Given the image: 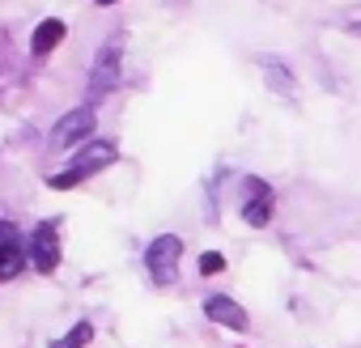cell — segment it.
I'll return each instance as SVG.
<instances>
[{"instance_id": "11", "label": "cell", "mask_w": 361, "mask_h": 348, "mask_svg": "<svg viewBox=\"0 0 361 348\" xmlns=\"http://www.w3.org/2000/svg\"><path fill=\"white\" fill-rule=\"evenodd\" d=\"M221 268H226V259H221L217 251H209V255H200V272H204V276H217Z\"/></svg>"}, {"instance_id": "7", "label": "cell", "mask_w": 361, "mask_h": 348, "mask_svg": "<svg viewBox=\"0 0 361 348\" xmlns=\"http://www.w3.org/2000/svg\"><path fill=\"white\" fill-rule=\"evenodd\" d=\"M204 314H209L213 323L230 327V331H247V327H251L247 310H243L238 302H230V297H209V302H204Z\"/></svg>"}, {"instance_id": "13", "label": "cell", "mask_w": 361, "mask_h": 348, "mask_svg": "<svg viewBox=\"0 0 361 348\" xmlns=\"http://www.w3.org/2000/svg\"><path fill=\"white\" fill-rule=\"evenodd\" d=\"M353 30H357V35H361V22H357V26H353Z\"/></svg>"}, {"instance_id": "10", "label": "cell", "mask_w": 361, "mask_h": 348, "mask_svg": "<svg viewBox=\"0 0 361 348\" xmlns=\"http://www.w3.org/2000/svg\"><path fill=\"white\" fill-rule=\"evenodd\" d=\"M90 335H94V327H90V323H77V327H73L64 340H56L51 348H85V344H90Z\"/></svg>"}, {"instance_id": "5", "label": "cell", "mask_w": 361, "mask_h": 348, "mask_svg": "<svg viewBox=\"0 0 361 348\" xmlns=\"http://www.w3.org/2000/svg\"><path fill=\"white\" fill-rule=\"evenodd\" d=\"M30 263H35L39 272H56V263H60V234H56L51 221H43V225L30 234Z\"/></svg>"}, {"instance_id": "2", "label": "cell", "mask_w": 361, "mask_h": 348, "mask_svg": "<svg viewBox=\"0 0 361 348\" xmlns=\"http://www.w3.org/2000/svg\"><path fill=\"white\" fill-rule=\"evenodd\" d=\"M115 85H119V39H106L102 51H98V60H94V68H90L85 94H90V102H98V98H106Z\"/></svg>"}, {"instance_id": "8", "label": "cell", "mask_w": 361, "mask_h": 348, "mask_svg": "<svg viewBox=\"0 0 361 348\" xmlns=\"http://www.w3.org/2000/svg\"><path fill=\"white\" fill-rule=\"evenodd\" d=\"M64 35H68V26H64L60 18H47V22H39V30H35V39H30V51H35V56H51V51L64 43Z\"/></svg>"}, {"instance_id": "3", "label": "cell", "mask_w": 361, "mask_h": 348, "mask_svg": "<svg viewBox=\"0 0 361 348\" xmlns=\"http://www.w3.org/2000/svg\"><path fill=\"white\" fill-rule=\"evenodd\" d=\"M178 255H183V242H178L174 234L153 238V242H149V251H145L149 276H153L157 285H170V280H174V272H178Z\"/></svg>"}, {"instance_id": "4", "label": "cell", "mask_w": 361, "mask_h": 348, "mask_svg": "<svg viewBox=\"0 0 361 348\" xmlns=\"http://www.w3.org/2000/svg\"><path fill=\"white\" fill-rule=\"evenodd\" d=\"M90 132H94V106H77V111H68V115L56 123V132H51V144H56V149H68V144L85 140Z\"/></svg>"}, {"instance_id": "6", "label": "cell", "mask_w": 361, "mask_h": 348, "mask_svg": "<svg viewBox=\"0 0 361 348\" xmlns=\"http://www.w3.org/2000/svg\"><path fill=\"white\" fill-rule=\"evenodd\" d=\"M22 272V238L9 221H0V280H13Z\"/></svg>"}, {"instance_id": "1", "label": "cell", "mask_w": 361, "mask_h": 348, "mask_svg": "<svg viewBox=\"0 0 361 348\" xmlns=\"http://www.w3.org/2000/svg\"><path fill=\"white\" fill-rule=\"evenodd\" d=\"M115 157H119V153H115V144H111V140H94V144H90L85 153H77V161H73V170H64V174H51V179H47V183H51L56 192H68V187H77L81 179H90V174H94V170H102V166H111Z\"/></svg>"}, {"instance_id": "12", "label": "cell", "mask_w": 361, "mask_h": 348, "mask_svg": "<svg viewBox=\"0 0 361 348\" xmlns=\"http://www.w3.org/2000/svg\"><path fill=\"white\" fill-rule=\"evenodd\" d=\"M98 5H102V9H106V5H119V0H98Z\"/></svg>"}, {"instance_id": "9", "label": "cell", "mask_w": 361, "mask_h": 348, "mask_svg": "<svg viewBox=\"0 0 361 348\" xmlns=\"http://www.w3.org/2000/svg\"><path fill=\"white\" fill-rule=\"evenodd\" d=\"M243 217H247V225H268V217H272V192H268V183L251 179V200H247Z\"/></svg>"}]
</instances>
